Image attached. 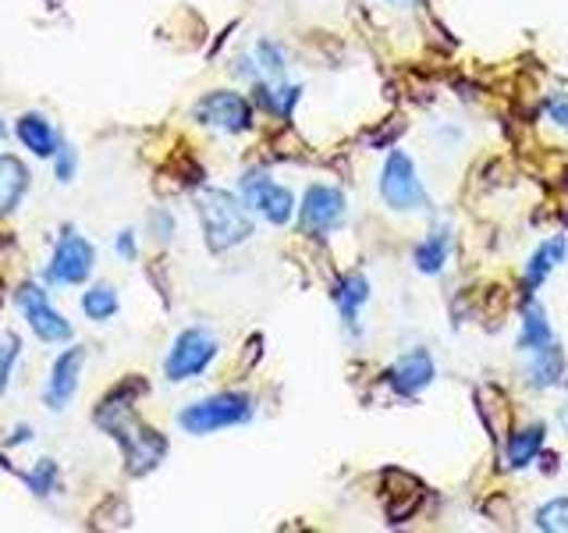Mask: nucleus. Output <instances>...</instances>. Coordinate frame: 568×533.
Segmentation results:
<instances>
[{"label": "nucleus", "instance_id": "obj_1", "mask_svg": "<svg viewBox=\"0 0 568 533\" xmlns=\"http://www.w3.org/2000/svg\"><path fill=\"white\" fill-rule=\"evenodd\" d=\"M92 420H97V426H100L107 437H114V442H118L128 476H146V473H153L160 462H164V456H168V437L160 434V431H153L150 423L135 420L132 409L97 406Z\"/></svg>", "mask_w": 568, "mask_h": 533}, {"label": "nucleus", "instance_id": "obj_2", "mask_svg": "<svg viewBox=\"0 0 568 533\" xmlns=\"http://www.w3.org/2000/svg\"><path fill=\"white\" fill-rule=\"evenodd\" d=\"M196 213L202 224V238H207L210 252H227L242 243H249L256 224L246 207V199H238L227 189H199L196 196Z\"/></svg>", "mask_w": 568, "mask_h": 533}, {"label": "nucleus", "instance_id": "obj_3", "mask_svg": "<svg viewBox=\"0 0 568 533\" xmlns=\"http://www.w3.org/2000/svg\"><path fill=\"white\" fill-rule=\"evenodd\" d=\"M252 412H256V406L246 392H218L210 398H199L193 406H185L178 412V426L193 437H207V434L227 431V426L249 423Z\"/></svg>", "mask_w": 568, "mask_h": 533}, {"label": "nucleus", "instance_id": "obj_4", "mask_svg": "<svg viewBox=\"0 0 568 533\" xmlns=\"http://www.w3.org/2000/svg\"><path fill=\"white\" fill-rule=\"evenodd\" d=\"M381 199L398 213H427L430 196L423 189V182L416 175V164L409 153L391 150L384 168H381Z\"/></svg>", "mask_w": 568, "mask_h": 533}, {"label": "nucleus", "instance_id": "obj_5", "mask_svg": "<svg viewBox=\"0 0 568 533\" xmlns=\"http://www.w3.org/2000/svg\"><path fill=\"white\" fill-rule=\"evenodd\" d=\"M218 335L207 327H185L178 331V338L171 342V352L164 359V377L171 384H182V381H193L207 370L213 359H218Z\"/></svg>", "mask_w": 568, "mask_h": 533}, {"label": "nucleus", "instance_id": "obj_6", "mask_svg": "<svg viewBox=\"0 0 568 533\" xmlns=\"http://www.w3.org/2000/svg\"><path fill=\"white\" fill-rule=\"evenodd\" d=\"M92 266H97V246H92L86 235H78L75 228H64V235L58 238V246L50 252L44 282L47 285H86L92 277Z\"/></svg>", "mask_w": 568, "mask_h": 533}, {"label": "nucleus", "instance_id": "obj_7", "mask_svg": "<svg viewBox=\"0 0 568 533\" xmlns=\"http://www.w3.org/2000/svg\"><path fill=\"white\" fill-rule=\"evenodd\" d=\"M193 117L207 128L227 132V136H242V132L252 128V103L235 89H213L193 107Z\"/></svg>", "mask_w": 568, "mask_h": 533}, {"label": "nucleus", "instance_id": "obj_8", "mask_svg": "<svg viewBox=\"0 0 568 533\" xmlns=\"http://www.w3.org/2000/svg\"><path fill=\"white\" fill-rule=\"evenodd\" d=\"M15 302H18V310L25 317V324H29V331L39 342H47V345L72 342V324H67V317L53 310L50 299H47V292L39 285H33V282L18 285Z\"/></svg>", "mask_w": 568, "mask_h": 533}, {"label": "nucleus", "instance_id": "obj_9", "mask_svg": "<svg viewBox=\"0 0 568 533\" xmlns=\"http://www.w3.org/2000/svg\"><path fill=\"white\" fill-rule=\"evenodd\" d=\"M242 199H246V207L260 213L263 221L277 224V228H284L292 218H295V196L288 185L274 182L270 175H263V171H249L246 178H242Z\"/></svg>", "mask_w": 568, "mask_h": 533}, {"label": "nucleus", "instance_id": "obj_10", "mask_svg": "<svg viewBox=\"0 0 568 533\" xmlns=\"http://www.w3.org/2000/svg\"><path fill=\"white\" fill-rule=\"evenodd\" d=\"M348 207H345V193L337 185H309L299 207V228L306 235H331L345 224Z\"/></svg>", "mask_w": 568, "mask_h": 533}, {"label": "nucleus", "instance_id": "obj_11", "mask_svg": "<svg viewBox=\"0 0 568 533\" xmlns=\"http://www.w3.org/2000/svg\"><path fill=\"white\" fill-rule=\"evenodd\" d=\"M86 356H89L86 345H67V349L53 359L47 388H44V406L50 412H64L72 406V398L78 392V377H83V367H86Z\"/></svg>", "mask_w": 568, "mask_h": 533}, {"label": "nucleus", "instance_id": "obj_12", "mask_svg": "<svg viewBox=\"0 0 568 533\" xmlns=\"http://www.w3.org/2000/svg\"><path fill=\"white\" fill-rule=\"evenodd\" d=\"M437 381V363L427 349H412L395 359V367L387 370V384L395 388L402 398H416L423 395L430 384Z\"/></svg>", "mask_w": 568, "mask_h": 533}, {"label": "nucleus", "instance_id": "obj_13", "mask_svg": "<svg viewBox=\"0 0 568 533\" xmlns=\"http://www.w3.org/2000/svg\"><path fill=\"white\" fill-rule=\"evenodd\" d=\"M565 257H568L565 235H554V238H547V243H540L536 252L530 257V263H526V271H522V292L526 296H533V292L544 285L554 271H558V263H565Z\"/></svg>", "mask_w": 568, "mask_h": 533}, {"label": "nucleus", "instance_id": "obj_14", "mask_svg": "<svg viewBox=\"0 0 568 533\" xmlns=\"http://www.w3.org/2000/svg\"><path fill=\"white\" fill-rule=\"evenodd\" d=\"M15 136H18V142L25 146V150H29L33 157H39V160L53 157V153H58V146H61L58 132H53V125L39 111H25L18 117V122H15Z\"/></svg>", "mask_w": 568, "mask_h": 533}, {"label": "nucleus", "instance_id": "obj_15", "mask_svg": "<svg viewBox=\"0 0 568 533\" xmlns=\"http://www.w3.org/2000/svg\"><path fill=\"white\" fill-rule=\"evenodd\" d=\"M561 373H565V352L558 342L530 352V363H526V384H530V388L547 392L561 381Z\"/></svg>", "mask_w": 568, "mask_h": 533}, {"label": "nucleus", "instance_id": "obj_16", "mask_svg": "<svg viewBox=\"0 0 568 533\" xmlns=\"http://www.w3.org/2000/svg\"><path fill=\"white\" fill-rule=\"evenodd\" d=\"M29 193V168L15 153H0V218L15 210Z\"/></svg>", "mask_w": 568, "mask_h": 533}, {"label": "nucleus", "instance_id": "obj_17", "mask_svg": "<svg viewBox=\"0 0 568 533\" xmlns=\"http://www.w3.org/2000/svg\"><path fill=\"white\" fill-rule=\"evenodd\" d=\"M448 252H452V228L448 224H437V228L416 246L412 263L419 274H441L444 263H448Z\"/></svg>", "mask_w": 568, "mask_h": 533}, {"label": "nucleus", "instance_id": "obj_18", "mask_svg": "<svg viewBox=\"0 0 568 533\" xmlns=\"http://www.w3.org/2000/svg\"><path fill=\"white\" fill-rule=\"evenodd\" d=\"M554 342V331H551V320H547V310L540 302H526L522 310V324H519V338H516V349L519 352H536L544 349V345Z\"/></svg>", "mask_w": 568, "mask_h": 533}, {"label": "nucleus", "instance_id": "obj_19", "mask_svg": "<svg viewBox=\"0 0 568 533\" xmlns=\"http://www.w3.org/2000/svg\"><path fill=\"white\" fill-rule=\"evenodd\" d=\"M544 437L547 431L544 426H522V431H511L508 437V445H505V466L508 470H526L536 456H540V448H544Z\"/></svg>", "mask_w": 568, "mask_h": 533}, {"label": "nucleus", "instance_id": "obj_20", "mask_svg": "<svg viewBox=\"0 0 568 533\" xmlns=\"http://www.w3.org/2000/svg\"><path fill=\"white\" fill-rule=\"evenodd\" d=\"M334 302H337V310H342L345 324H356L359 310L370 302V282L362 274H345L334 288Z\"/></svg>", "mask_w": 568, "mask_h": 533}, {"label": "nucleus", "instance_id": "obj_21", "mask_svg": "<svg viewBox=\"0 0 568 533\" xmlns=\"http://www.w3.org/2000/svg\"><path fill=\"white\" fill-rule=\"evenodd\" d=\"M83 313L89 317V320H97V324H107V320H111L118 310H121V299H118V288L114 285H92V288H86L83 292Z\"/></svg>", "mask_w": 568, "mask_h": 533}, {"label": "nucleus", "instance_id": "obj_22", "mask_svg": "<svg viewBox=\"0 0 568 533\" xmlns=\"http://www.w3.org/2000/svg\"><path fill=\"white\" fill-rule=\"evenodd\" d=\"M22 480H25V487H29L36 498H50L53 491H58L61 470H58V462H53V459H39L29 473H22Z\"/></svg>", "mask_w": 568, "mask_h": 533}, {"label": "nucleus", "instance_id": "obj_23", "mask_svg": "<svg viewBox=\"0 0 568 533\" xmlns=\"http://www.w3.org/2000/svg\"><path fill=\"white\" fill-rule=\"evenodd\" d=\"M252 61H256V69H260L263 78H281L284 69H288V58H284V50L274 44V39H260L252 50Z\"/></svg>", "mask_w": 568, "mask_h": 533}, {"label": "nucleus", "instance_id": "obj_24", "mask_svg": "<svg viewBox=\"0 0 568 533\" xmlns=\"http://www.w3.org/2000/svg\"><path fill=\"white\" fill-rule=\"evenodd\" d=\"M533 526L547 533H568V498H551L533 512Z\"/></svg>", "mask_w": 568, "mask_h": 533}, {"label": "nucleus", "instance_id": "obj_25", "mask_svg": "<svg viewBox=\"0 0 568 533\" xmlns=\"http://www.w3.org/2000/svg\"><path fill=\"white\" fill-rule=\"evenodd\" d=\"M18 356H22V338L15 331H4V335H0V398L8 395V384H11V373H15Z\"/></svg>", "mask_w": 568, "mask_h": 533}, {"label": "nucleus", "instance_id": "obj_26", "mask_svg": "<svg viewBox=\"0 0 568 533\" xmlns=\"http://www.w3.org/2000/svg\"><path fill=\"white\" fill-rule=\"evenodd\" d=\"M75 168H78V153H75V146H72V142H61V146H58V153H53V178L67 185V182L75 178Z\"/></svg>", "mask_w": 568, "mask_h": 533}, {"label": "nucleus", "instance_id": "obj_27", "mask_svg": "<svg viewBox=\"0 0 568 533\" xmlns=\"http://www.w3.org/2000/svg\"><path fill=\"white\" fill-rule=\"evenodd\" d=\"M150 232L160 238V243H168V238L174 235V213L171 210H153L150 213Z\"/></svg>", "mask_w": 568, "mask_h": 533}, {"label": "nucleus", "instance_id": "obj_28", "mask_svg": "<svg viewBox=\"0 0 568 533\" xmlns=\"http://www.w3.org/2000/svg\"><path fill=\"white\" fill-rule=\"evenodd\" d=\"M114 252L121 260H135L139 257V249H135V232L132 228H125L118 238H114Z\"/></svg>", "mask_w": 568, "mask_h": 533}, {"label": "nucleus", "instance_id": "obj_29", "mask_svg": "<svg viewBox=\"0 0 568 533\" xmlns=\"http://www.w3.org/2000/svg\"><path fill=\"white\" fill-rule=\"evenodd\" d=\"M547 117H551V122H558V125L568 132V103H565L561 97H554V100L547 103Z\"/></svg>", "mask_w": 568, "mask_h": 533}, {"label": "nucleus", "instance_id": "obj_30", "mask_svg": "<svg viewBox=\"0 0 568 533\" xmlns=\"http://www.w3.org/2000/svg\"><path fill=\"white\" fill-rule=\"evenodd\" d=\"M22 442H33V426H25V423H18L15 431H11V437H8L4 445L11 448V445H22Z\"/></svg>", "mask_w": 568, "mask_h": 533}, {"label": "nucleus", "instance_id": "obj_31", "mask_svg": "<svg viewBox=\"0 0 568 533\" xmlns=\"http://www.w3.org/2000/svg\"><path fill=\"white\" fill-rule=\"evenodd\" d=\"M561 423L568 426V395H565V406H561Z\"/></svg>", "mask_w": 568, "mask_h": 533}, {"label": "nucleus", "instance_id": "obj_32", "mask_svg": "<svg viewBox=\"0 0 568 533\" xmlns=\"http://www.w3.org/2000/svg\"><path fill=\"white\" fill-rule=\"evenodd\" d=\"M0 306H4V277H0Z\"/></svg>", "mask_w": 568, "mask_h": 533}, {"label": "nucleus", "instance_id": "obj_33", "mask_svg": "<svg viewBox=\"0 0 568 533\" xmlns=\"http://www.w3.org/2000/svg\"><path fill=\"white\" fill-rule=\"evenodd\" d=\"M4 132H8V125H4V117H0V139H4Z\"/></svg>", "mask_w": 568, "mask_h": 533}, {"label": "nucleus", "instance_id": "obj_34", "mask_svg": "<svg viewBox=\"0 0 568 533\" xmlns=\"http://www.w3.org/2000/svg\"><path fill=\"white\" fill-rule=\"evenodd\" d=\"M387 4H405V0H387Z\"/></svg>", "mask_w": 568, "mask_h": 533}]
</instances>
